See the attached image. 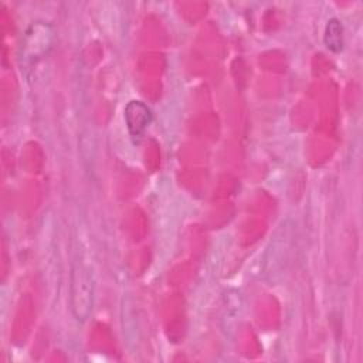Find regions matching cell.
Listing matches in <instances>:
<instances>
[{"label":"cell","instance_id":"1","mask_svg":"<svg viewBox=\"0 0 363 363\" xmlns=\"http://www.w3.org/2000/svg\"><path fill=\"white\" fill-rule=\"evenodd\" d=\"M71 308L78 320H85L92 308V284L88 271L77 265L72 269Z\"/></svg>","mask_w":363,"mask_h":363},{"label":"cell","instance_id":"2","mask_svg":"<svg viewBox=\"0 0 363 363\" xmlns=\"http://www.w3.org/2000/svg\"><path fill=\"white\" fill-rule=\"evenodd\" d=\"M125 121L129 133L140 138L152 121L150 109L142 101H130L125 108Z\"/></svg>","mask_w":363,"mask_h":363},{"label":"cell","instance_id":"3","mask_svg":"<svg viewBox=\"0 0 363 363\" xmlns=\"http://www.w3.org/2000/svg\"><path fill=\"white\" fill-rule=\"evenodd\" d=\"M325 44L333 51L339 52L343 47V27L337 18H330L325 31Z\"/></svg>","mask_w":363,"mask_h":363}]
</instances>
